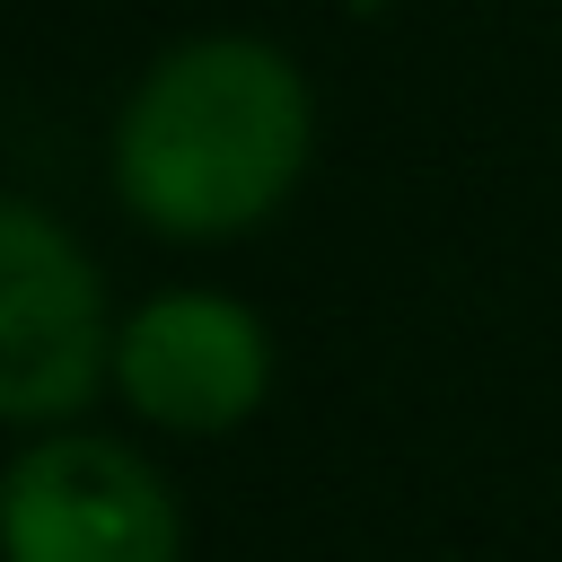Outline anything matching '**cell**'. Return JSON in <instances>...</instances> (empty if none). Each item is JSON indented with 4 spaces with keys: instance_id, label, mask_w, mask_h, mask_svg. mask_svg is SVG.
Here are the masks:
<instances>
[{
    "instance_id": "1",
    "label": "cell",
    "mask_w": 562,
    "mask_h": 562,
    "mask_svg": "<svg viewBox=\"0 0 562 562\" xmlns=\"http://www.w3.org/2000/svg\"><path fill=\"white\" fill-rule=\"evenodd\" d=\"M307 167V79L263 35H193L140 70L114 123V193L167 237H237Z\"/></svg>"
},
{
    "instance_id": "3",
    "label": "cell",
    "mask_w": 562,
    "mask_h": 562,
    "mask_svg": "<svg viewBox=\"0 0 562 562\" xmlns=\"http://www.w3.org/2000/svg\"><path fill=\"white\" fill-rule=\"evenodd\" d=\"M0 562H176V501L114 439H35L0 474Z\"/></svg>"
},
{
    "instance_id": "2",
    "label": "cell",
    "mask_w": 562,
    "mask_h": 562,
    "mask_svg": "<svg viewBox=\"0 0 562 562\" xmlns=\"http://www.w3.org/2000/svg\"><path fill=\"white\" fill-rule=\"evenodd\" d=\"M114 369L105 290L35 202H0V422H61Z\"/></svg>"
},
{
    "instance_id": "4",
    "label": "cell",
    "mask_w": 562,
    "mask_h": 562,
    "mask_svg": "<svg viewBox=\"0 0 562 562\" xmlns=\"http://www.w3.org/2000/svg\"><path fill=\"white\" fill-rule=\"evenodd\" d=\"M114 386L158 430H237L272 386V342L228 290H158L114 325Z\"/></svg>"
}]
</instances>
